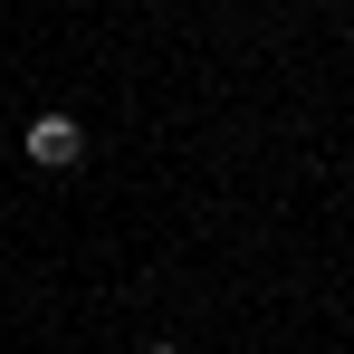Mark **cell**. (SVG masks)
<instances>
[{"instance_id":"cell-1","label":"cell","mask_w":354,"mask_h":354,"mask_svg":"<svg viewBox=\"0 0 354 354\" xmlns=\"http://www.w3.org/2000/svg\"><path fill=\"white\" fill-rule=\"evenodd\" d=\"M77 153H86V134H77L67 115H39V124H29V163H48V173H67Z\"/></svg>"},{"instance_id":"cell-2","label":"cell","mask_w":354,"mask_h":354,"mask_svg":"<svg viewBox=\"0 0 354 354\" xmlns=\"http://www.w3.org/2000/svg\"><path fill=\"white\" fill-rule=\"evenodd\" d=\"M153 354H173V345H153Z\"/></svg>"}]
</instances>
